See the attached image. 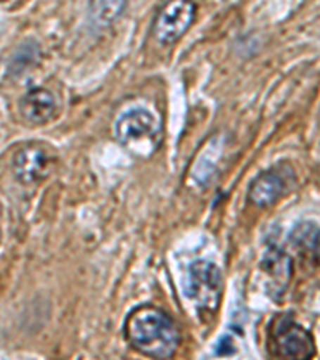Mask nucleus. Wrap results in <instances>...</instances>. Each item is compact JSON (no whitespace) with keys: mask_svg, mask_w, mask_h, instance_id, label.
Returning <instances> with one entry per match:
<instances>
[{"mask_svg":"<svg viewBox=\"0 0 320 360\" xmlns=\"http://www.w3.org/2000/svg\"><path fill=\"white\" fill-rule=\"evenodd\" d=\"M122 330L128 345L151 359H172L181 345V333L173 319L153 304L133 307Z\"/></svg>","mask_w":320,"mask_h":360,"instance_id":"f257e3e1","label":"nucleus"},{"mask_svg":"<svg viewBox=\"0 0 320 360\" xmlns=\"http://www.w3.org/2000/svg\"><path fill=\"white\" fill-rule=\"evenodd\" d=\"M266 349L276 359H312L316 356V341L309 330L295 321L292 314H277L267 323Z\"/></svg>","mask_w":320,"mask_h":360,"instance_id":"f03ea898","label":"nucleus"},{"mask_svg":"<svg viewBox=\"0 0 320 360\" xmlns=\"http://www.w3.org/2000/svg\"><path fill=\"white\" fill-rule=\"evenodd\" d=\"M160 120L144 108L128 109L115 120L114 133L122 148L136 158H149L160 143Z\"/></svg>","mask_w":320,"mask_h":360,"instance_id":"7ed1b4c3","label":"nucleus"},{"mask_svg":"<svg viewBox=\"0 0 320 360\" xmlns=\"http://www.w3.org/2000/svg\"><path fill=\"white\" fill-rule=\"evenodd\" d=\"M186 295L208 321L217 316L223 296V272L212 261L199 259L189 266Z\"/></svg>","mask_w":320,"mask_h":360,"instance_id":"20e7f679","label":"nucleus"},{"mask_svg":"<svg viewBox=\"0 0 320 360\" xmlns=\"http://www.w3.org/2000/svg\"><path fill=\"white\" fill-rule=\"evenodd\" d=\"M296 175L288 162H279L260 172L248 186V200L256 208H269L295 188Z\"/></svg>","mask_w":320,"mask_h":360,"instance_id":"39448f33","label":"nucleus"},{"mask_svg":"<svg viewBox=\"0 0 320 360\" xmlns=\"http://www.w3.org/2000/svg\"><path fill=\"white\" fill-rule=\"evenodd\" d=\"M197 5L192 0H167L153 21V37L157 44L172 45L189 31L196 20Z\"/></svg>","mask_w":320,"mask_h":360,"instance_id":"423d86ee","label":"nucleus"},{"mask_svg":"<svg viewBox=\"0 0 320 360\" xmlns=\"http://www.w3.org/2000/svg\"><path fill=\"white\" fill-rule=\"evenodd\" d=\"M53 153L42 143H27L21 146L11 162L15 178L25 186L44 181L53 170Z\"/></svg>","mask_w":320,"mask_h":360,"instance_id":"0eeeda50","label":"nucleus"},{"mask_svg":"<svg viewBox=\"0 0 320 360\" xmlns=\"http://www.w3.org/2000/svg\"><path fill=\"white\" fill-rule=\"evenodd\" d=\"M261 269L269 278L271 296H281L288 288L290 281L293 276V261L283 252L282 248L271 245L266 250L263 261H261Z\"/></svg>","mask_w":320,"mask_h":360,"instance_id":"6e6552de","label":"nucleus"},{"mask_svg":"<svg viewBox=\"0 0 320 360\" xmlns=\"http://www.w3.org/2000/svg\"><path fill=\"white\" fill-rule=\"evenodd\" d=\"M18 109L27 124L44 125L55 117L56 100L50 90L36 86L21 98Z\"/></svg>","mask_w":320,"mask_h":360,"instance_id":"1a4fd4ad","label":"nucleus"},{"mask_svg":"<svg viewBox=\"0 0 320 360\" xmlns=\"http://www.w3.org/2000/svg\"><path fill=\"white\" fill-rule=\"evenodd\" d=\"M128 0H90V18L100 27H108L125 13Z\"/></svg>","mask_w":320,"mask_h":360,"instance_id":"9d476101","label":"nucleus"},{"mask_svg":"<svg viewBox=\"0 0 320 360\" xmlns=\"http://www.w3.org/2000/svg\"><path fill=\"white\" fill-rule=\"evenodd\" d=\"M292 242L296 250L305 258H311L316 261L319 257V229L316 224L312 223H302L296 226L292 234Z\"/></svg>","mask_w":320,"mask_h":360,"instance_id":"9b49d317","label":"nucleus"},{"mask_svg":"<svg viewBox=\"0 0 320 360\" xmlns=\"http://www.w3.org/2000/svg\"><path fill=\"white\" fill-rule=\"evenodd\" d=\"M236 352V347H234V342L229 338V336H226V338L221 340V342L217 347V354L218 356H232V354Z\"/></svg>","mask_w":320,"mask_h":360,"instance_id":"f8f14e48","label":"nucleus"},{"mask_svg":"<svg viewBox=\"0 0 320 360\" xmlns=\"http://www.w3.org/2000/svg\"><path fill=\"white\" fill-rule=\"evenodd\" d=\"M0 239H2V234H0Z\"/></svg>","mask_w":320,"mask_h":360,"instance_id":"ddd939ff","label":"nucleus"}]
</instances>
